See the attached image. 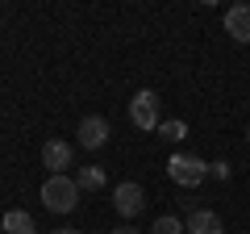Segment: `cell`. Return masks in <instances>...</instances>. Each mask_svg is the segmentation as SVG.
<instances>
[{"label":"cell","instance_id":"6da1fadb","mask_svg":"<svg viewBox=\"0 0 250 234\" xmlns=\"http://www.w3.org/2000/svg\"><path fill=\"white\" fill-rule=\"evenodd\" d=\"M42 205L50 209V213H71V209L80 205V184H75V176H46Z\"/></svg>","mask_w":250,"mask_h":234},{"label":"cell","instance_id":"7a4b0ae2","mask_svg":"<svg viewBox=\"0 0 250 234\" xmlns=\"http://www.w3.org/2000/svg\"><path fill=\"white\" fill-rule=\"evenodd\" d=\"M167 176L179 184V188H200V184L208 180V163L200 159V155H184V151H175L167 159Z\"/></svg>","mask_w":250,"mask_h":234},{"label":"cell","instance_id":"3957f363","mask_svg":"<svg viewBox=\"0 0 250 234\" xmlns=\"http://www.w3.org/2000/svg\"><path fill=\"white\" fill-rule=\"evenodd\" d=\"M129 121H134L138 130H159L163 126V117H159V92L142 88L129 96Z\"/></svg>","mask_w":250,"mask_h":234},{"label":"cell","instance_id":"277c9868","mask_svg":"<svg viewBox=\"0 0 250 234\" xmlns=\"http://www.w3.org/2000/svg\"><path fill=\"white\" fill-rule=\"evenodd\" d=\"M108 134H113L108 117H100V113H88V117L80 121V130H75V142H80L83 151H100V146L108 142Z\"/></svg>","mask_w":250,"mask_h":234},{"label":"cell","instance_id":"5b68a950","mask_svg":"<svg viewBox=\"0 0 250 234\" xmlns=\"http://www.w3.org/2000/svg\"><path fill=\"white\" fill-rule=\"evenodd\" d=\"M113 205H117V213L121 217H138L146 209V192H142V184H134V180H121L113 188Z\"/></svg>","mask_w":250,"mask_h":234},{"label":"cell","instance_id":"8992f818","mask_svg":"<svg viewBox=\"0 0 250 234\" xmlns=\"http://www.w3.org/2000/svg\"><path fill=\"white\" fill-rule=\"evenodd\" d=\"M71 159H75V151H71V142H62V138H50V142L42 146V167L50 171V176H67Z\"/></svg>","mask_w":250,"mask_h":234},{"label":"cell","instance_id":"52a82bcc","mask_svg":"<svg viewBox=\"0 0 250 234\" xmlns=\"http://www.w3.org/2000/svg\"><path fill=\"white\" fill-rule=\"evenodd\" d=\"M225 34L233 42H250V4H229L225 9Z\"/></svg>","mask_w":250,"mask_h":234},{"label":"cell","instance_id":"ba28073f","mask_svg":"<svg viewBox=\"0 0 250 234\" xmlns=\"http://www.w3.org/2000/svg\"><path fill=\"white\" fill-rule=\"evenodd\" d=\"M188 234H225V226H221V217L213 213V209H192L188 213Z\"/></svg>","mask_w":250,"mask_h":234},{"label":"cell","instance_id":"9c48e42d","mask_svg":"<svg viewBox=\"0 0 250 234\" xmlns=\"http://www.w3.org/2000/svg\"><path fill=\"white\" fill-rule=\"evenodd\" d=\"M104 167L100 163H83V167H75V184H80V192H96V188H104Z\"/></svg>","mask_w":250,"mask_h":234},{"label":"cell","instance_id":"30bf717a","mask_svg":"<svg viewBox=\"0 0 250 234\" xmlns=\"http://www.w3.org/2000/svg\"><path fill=\"white\" fill-rule=\"evenodd\" d=\"M0 230L4 234H38V226H34V217L25 209H9V213L0 217Z\"/></svg>","mask_w":250,"mask_h":234},{"label":"cell","instance_id":"8fae6325","mask_svg":"<svg viewBox=\"0 0 250 234\" xmlns=\"http://www.w3.org/2000/svg\"><path fill=\"white\" fill-rule=\"evenodd\" d=\"M150 234H188V226L179 222L175 213H163V217H154V226H150Z\"/></svg>","mask_w":250,"mask_h":234},{"label":"cell","instance_id":"7c38bea8","mask_svg":"<svg viewBox=\"0 0 250 234\" xmlns=\"http://www.w3.org/2000/svg\"><path fill=\"white\" fill-rule=\"evenodd\" d=\"M159 134L167 138V142H184V138H188V121H184V117H171V121L159 126Z\"/></svg>","mask_w":250,"mask_h":234},{"label":"cell","instance_id":"4fadbf2b","mask_svg":"<svg viewBox=\"0 0 250 234\" xmlns=\"http://www.w3.org/2000/svg\"><path fill=\"white\" fill-rule=\"evenodd\" d=\"M213 176H217V180H229V163L217 159V163H213Z\"/></svg>","mask_w":250,"mask_h":234},{"label":"cell","instance_id":"5bb4252c","mask_svg":"<svg viewBox=\"0 0 250 234\" xmlns=\"http://www.w3.org/2000/svg\"><path fill=\"white\" fill-rule=\"evenodd\" d=\"M108 234H142V230H134V226H117V230H108Z\"/></svg>","mask_w":250,"mask_h":234},{"label":"cell","instance_id":"9a60e30c","mask_svg":"<svg viewBox=\"0 0 250 234\" xmlns=\"http://www.w3.org/2000/svg\"><path fill=\"white\" fill-rule=\"evenodd\" d=\"M50 234H80V230H67V226H62V230H50Z\"/></svg>","mask_w":250,"mask_h":234},{"label":"cell","instance_id":"2e32d148","mask_svg":"<svg viewBox=\"0 0 250 234\" xmlns=\"http://www.w3.org/2000/svg\"><path fill=\"white\" fill-rule=\"evenodd\" d=\"M246 142H250V126H246Z\"/></svg>","mask_w":250,"mask_h":234}]
</instances>
